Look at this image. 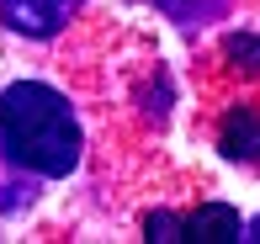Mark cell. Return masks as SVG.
<instances>
[{
  "instance_id": "obj_1",
  "label": "cell",
  "mask_w": 260,
  "mask_h": 244,
  "mask_svg": "<svg viewBox=\"0 0 260 244\" xmlns=\"http://www.w3.org/2000/svg\"><path fill=\"white\" fill-rule=\"evenodd\" d=\"M0 144L16 165H27L32 176H69L80 165V122L69 112V101L53 85L38 80H16L0 96Z\"/></svg>"
},
{
  "instance_id": "obj_2",
  "label": "cell",
  "mask_w": 260,
  "mask_h": 244,
  "mask_svg": "<svg viewBox=\"0 0 260 244\" xmlns=\"http://www.w3.org/2000/svg\"><path fill=\"white\" fill-rule=\"evenodd\" d=\"M80 0H0V21L21 38H53L69 27Z\"/></svg>"
},
{
  "instance_id": "obj_3",
  "label": "cell",
  "mask_w": 260,
  "mask_h": 244,
  "mask_svg": "<svg viewBox=\"0 0 260 244\" xmlns=\"http://www.w3.org/2000/svg\"><path fill=\"white\" fill-rule=\"evenodd\" d=\"M218 149L229 159H239V165H260V107H255V101H239V107L223 117Z\"/></svg>"
},
{
  "instance_id": "obj_4",
  "label": "cell",
  "mask_w": 260,
  "mask_h": 244,
  "mask_svg": "<svg viewBox=\"0 0 260 244\" xmlns=\"http://www.w3.org/2000/svg\"><path fill=\"white\" fill-rule=\"evenodd\" d=\"M175 239H191V244H223V239H239V213L223 202H207L197 213H186L175 223Z\"/></svg>"
},
{
  "instance_id": "obj_5",
  "label": "cell",
  "mask_w": 260,
  "mask_h": 244,
  "mask_svg": "<svg viewBox=\"0 0 260 244\" xmlns=\"http://www.w3.org/2000/svg\"><path fill=\"white\" fill-rule=\"evenodd\" d=\"M229 59H239L244 69H260V38H250V32H239V38H229Z\"/></svg>"
},
{
  "instance_id": "obj_6",
  "label": "cell",
  "mask_w": 260,
  "mask_h": 244,
  "mask_svg": "<svg viewBox=\"0 0 260 244\" xmlns=\"http://www.w3.org/2000/svg\"><path fill=\"white\" fill-rule=\"evenodd\" d=\"M244 239H260V223H250V234H244Z\"/></svg>"
}]
</instances>
